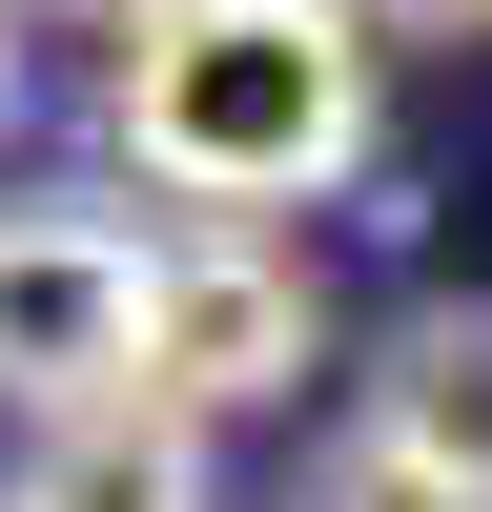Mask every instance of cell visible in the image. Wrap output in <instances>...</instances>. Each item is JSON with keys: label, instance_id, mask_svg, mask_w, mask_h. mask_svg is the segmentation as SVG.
<instances>
[{"label": "cell", "instance_id": "2", "mask_svg": "<svg viewBox=\"0 0 492 512\" xmlns=\"http://www.w3.org/2000/svg\"><path fill=\"white\" fill-rule=\"evenodd\" d=\"M308 349H328V308H308V267H287L267 226L144 246V349H123V390H144V410H185V431L287 410V390H308Z\"/></svg>", "mask_w": 492, "mask_h": 512}, {"label": "cell", "instance_id": "4", "mask_svg": "<svg viewBox=\"0 0 492 512\" xmlns=\"http://www.w3.org/2000/svg\"><path fill=\"white\" fill-rule=\"evenodd\" d=\"M369 451H410L451 512H492V308H410L369 369Z\"/></svg>", "mask_w": 492, "mask_h": 512}, {"label": "cell", "instance_id": "7", "mask_svg": "<svg viewBox=\"0 0 492 512\" xmlns=\"http://www.w3.org/2000/svg\"><path fill=\"white\" fill-rule=\"evenodd\" d=\"M369 21V62H390V41H492V0H349Z\"/></svg>", "mask_w": 492, "mask_h": 512}, {"label": "cell", "instance_id": "1", "mask_svg": "<svg viewBox=\"0 0 492 512\" xmlns=\"http://www.w3.org/2000/svg\"><path fill=\"white\" fill-rule=\"evenodd\" d=\"M103 123H123V164L164 205L267 226V205L369 164V21L349 0H164V21H123Z\"/></svg>", "mask_w": 492, "mask_h": 512}, {"label": "cell", "instance_id": "6", "mask_svg": "<svg viewBox=\"0 0 492 512\" xmlns=\"http://www.w3.org/2000/svg\"><path fill=\"white\" fill-rule=\"evenodd\" d=\"M308 512H451V492L410 472V451H369V431H349V451H328V472H308Z\"/></svg>", "mask_w": 492, "mask_h": 512}, {"label": "cell", "instance_id": "8", "mask_svg": "<svg viewBox=\"0 0 492 512\" xmlns=\"http://www.w3.org/2000/svg\"><path fill=\"white\" fill-rule=\"evenodd\" d=\"M0 123H21V0H0Z\"/></svg>", "mask_w": 492, "mask_h": 512}, {"label": "cell", "instance_id": "3", "mask_svg": "<svg viewBox=\"0 0 492 512\" xmlns=\"http://www.w3.org/2000/svg\"><path fill=\"white\" fill-rule=\"evenodd\" d=\"M144 349V226L103 205H0V410H103Z\"/></svg>", "mask_w": 492, "mask_h": 512}, {"label": "cell", "instance_id": "5", "mask_svg": "<svg viewBox=\"0 0 492 512\" xmlns=\"http://www.w3.org/2000/svg\"><path fill=\"white\" fill-rule=\"evenodd\" d=\"M0 512H205V431H185V410H144V390L41 410L21 472H0Z\"/></svg>", "mask_w": 492, "mask_h": 512}, {"label": "cell", "instance_id": "9", "mask_svg": "<svg viewBox=\"0 0 492 512\" xmlns=\"http://www.w3.org/2000/svg\"><path fill=\"white\" fill-rule=\"evenodd\" d=\"M103 21H164V0H103Z\"/></svg>", "mask_w": 492, "mask_h": 512}]
</instances>
